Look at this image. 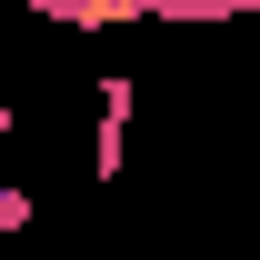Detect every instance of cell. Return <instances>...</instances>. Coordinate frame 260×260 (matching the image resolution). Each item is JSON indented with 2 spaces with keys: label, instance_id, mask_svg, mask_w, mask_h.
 <instances>
[{
  "label": "cell",
  "instance_id": "cell-1",
  "mask_svg": "<svg viewBox=\"0 0 260 260\" xmlns=\"http://www.w3.org/2000/svg\"><path fill=\"white\" fill-rule=\"evenodd\" d=\"M130 110H140V80L110 70L100 80V130H90V170L100 180H120V160H130Z\"/></svg>",
  "mask_w": 260,
  "mask_h": 260
},
{
  "label": "cell",
  "instance_id": "cell-2",
  "mask_svg": "<svg viewBox=\"0 0 260 260\" xmlns=\"http://www.w3.org/2000/svg\"><path fill=\"white\" fill-rule=\"evenodd\" d=\"M30 20H60V30H130L150 20V0H20Z\"/></svg>",
  "mask_w": 260,
  "mask_h": 260
},
{
  "label": "cell",
  "instance_id": "cell-3",
  "mask_svg": "<svg viewBox=\"0 0 260 260\" xmlns=\"http://www.w3.org/2000/svg\"><path fill=\"white\" fill-rule=\"evenodd\" d=\"M30 220H40V200L20 190V180H0V240H20V230H30Z\"/></svg>",
  "mask_w": 260,
  "mask_h": 260
},
{
  "label": "cell",
  "instance_id": "cell-4",
  "mask_svg": "<svg viewBox=\"0 0 260 260\" xmlns=\"http://www.w3.org/2000/svg\"><path fill=\"white\" fill-rule=\"evenodd\" d=\"M0 130H10V110H0Z\"/></svg>",
  "mask_w": 260,
  "mask_h": 260
},
{
  "label": "cell",
  "instance_id": "cell-5",
  "mask_svg": "<svg viewBox=\"0 0 260 260\" xmlns=\"http://www.w3.org/2000/svg\"><path fill=\"white\" fill-rule=\"evenodd\" d=\"M0 250H10V240H0Z\"/></svg>",
  "mask_w": 260,
  "mask_h": 260
}]
</instances>
